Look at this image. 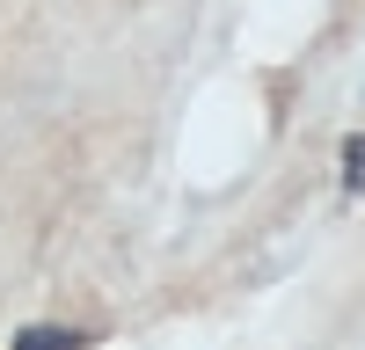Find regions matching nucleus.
<instances>
[{
  "label": "nucleus",
  "instance_id": "nucleus-1",
  "mask_svg": "<svg viewBox=\"0 0 365 350\" xmlns=\"http://www.w3.org/2000/svg\"><path fill=\"white\" fill-rule=\"evenodd\" d=\"M15 350H81V336H73V329H51V336H44V329H29Z\"/></svg>",
  "mask_w": 365,
  "mask_h": 350
},
{
  "label": "nucleus",
  "instance_id": "nucleus-2",
  "mask_svg": "<svg viewBox=\"0 0 365 350\" xmlns=\"http://www.w3.org/2000/svg\"><path fill=\"white\" fill-rule=\"evenodd\" d=\"M344 190H365V132L344 146Z\"/></svg>",
  "mask_w": 365,
  "mask_h": 350
}]
</instances>
